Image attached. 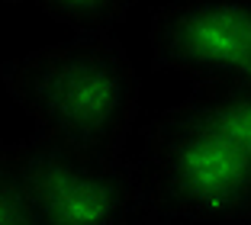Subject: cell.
Instances as JSON below:
<instances>
[{
  "label": "cell",
  "mask_w": 251,
  "mask_h": 225,
  "mask_svg": "<svg viewBox=\"0 0 251 225\" xmlns=\"http://www.w3.org/2000/svg\"><path fill=\"white\" fill-rule=\"evenodd\" d=\"M0 3H16V0H0Z\"/></svg>",
  "instance_id": "cell-8"
},
{
  "label": "cell",
  "mask_w": 251,
  "mask_h": 225,
  "mask_svg": "<svg viewBox=\"0 0 251 225\" xmlns=\"http://www.w3.org/2000/svg\"><path fill=\"white\" fill-rule=\"evenodd\" d=\"M0 84L36 132L68 151L116 161L139 109V74L113 36H74L0 65Z\"/></svg>",
  "instance_id": "cell-1"
},
{
  "label": "cell",
  "mask_w": 251,
  "mask_h": 225,
  "mask_svg": "<svg viewBox=\"0 0 251 225\" xmlns=\"http://www.w3.org/2000/svg\"><path fill=\"white\" fill-rule=\"evenodd\" d=\"M190 94L206 103L209 113L251 154V84H203Z\"/></svg>",
  "instance_id": "cell-6"
},
{
  "label": "cell",
  "mask_w": 251,
  "mask_h": 225,
  "mask_svg": "<svg viewBox=\"0 0 251 225\" xmlns=\"http://www.w3.org/2000/svg\"><path fill=\"white\" fill-rule=\"evenodd\" d=\"M139 0H36L45 16L71 26L77 36H110Z\"/></svg>",
  "instance_id": "cell-5"
},
{
  "label": "cell",
  "mask_w": 251,
  "mask_h": 225,
  "mask_svg": "<svg viewBox=\"0 0 251 225\" xmlns=\"http://www.w3.org/2000/svg\"><path fill=\"white\" fill-rule=\"evenodd\" d=\"M0 225H39L7 142H0Z\"/></svg>",
  "instance_id": "cell-7"
},
{
  "label": "cell",
  "mask_w": 251,
  "mask_h": 225,
  "mask_svg": "<svg viewBox=\"0 0 251 225\" xmlns=\"http://www.w3.org/2000/svg\"><path fill=\"white\" fill-rule=\"evenodd\" d=\"M10 154L39 225H158L145 171L132 161L81 158L42 132Z\"/></svg>",
  "instance_id": "cell-3"
},
{
  "label": "cell",
  "mask_w": 251,
  "mask_h": 225,
  "mask_svg": "<svg viewBox=\"0 0 251 225\" xmlns=\"http://www.w3.org/2000/svg\"><path fill=\"white\" fill-rule=\"evenodd\" d=\"M145 164L158 225H251V154L200 97L145 129Z\"/></svg>",
  "instance_id": "cell-2"
},
{
  "label": "cell",
  "mask_w": 251,
  "mask_h": 225,
  "mask_svg": "<svg viewBox=\"0 0 251 225\" xmlns=\"http://www.w3.org/2000/svg\"><path fill=\"white\" fill-rule=\"evenodd\" d=\"M151 65L193 87L251 84V0H171L158 7Z\"/></svg>",
  "instance_id": "cell-4"
}]
</instances>
